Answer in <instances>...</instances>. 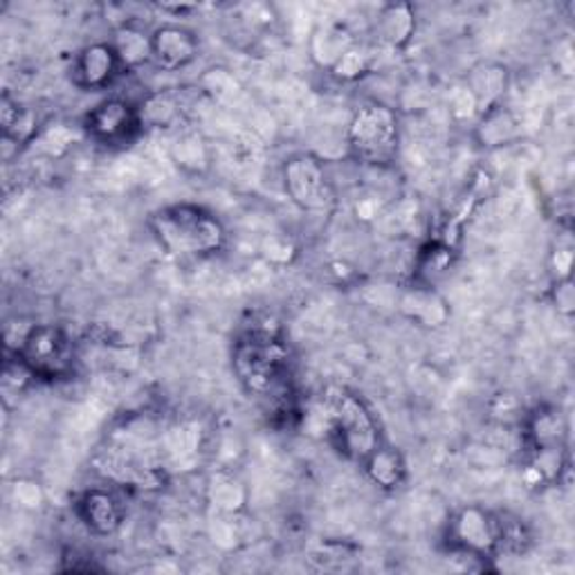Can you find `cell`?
<instances>
[{"label": "cell", "mask_w": 575, "mask_h": 575, "mask_svg": "<svg viewBox=\"0 0 575 575\" xmlns=\"http://www.w3.org/2000/svg\"><path fill=\"white\" fill-rule=\"evenodd\" d=\"M232 365L248 394L263 400L279 414L293 411V351L279 331L268 326H252L243 331L234 342Z\"/></svg>", "instance_id": "obj_1"}, {"label": "cell", "mask_w": 575, "mask_h": 575, "mask_svg": "<svg viewBox=\"0 0 575 575\" xmlns=\"http://www.w3.org/2000/svg\"><path fill=\"white\" fill-rule=\"evenodd\" d=\"M149 228L158 243L176 257H211L228 243V230L219 216L194 202H176L154 211Z\"/></svg>", "instance_id": "obj_2"}, {"label": "cell", "mask_w": 575, "mask_h": 575, "mask_svg": "<svg viewBox=\"0 0 575 575\" xmlns=\"http://www.w3.org/2000/svg\"><path fill=\"white\" fill-rule=\"evenodd\" d=\"M324 418L331 446L348 461L363 463L383 441L380 422L363 396L348 387H328Z\"/></svg>", "instance_id": "obj_3"}, {"label": "cell", "mask_w": 575, "mask_h": 575, "mask_svg": "<svg viewBox=\"0 0 575 575\" xmlns=\"http://www.w3.org/2000/svg\"><path fill=\"white\" fill-rule=\"evenodd\" d=\"M346 147L357 163L385 167L400 149V117L391 106L372 102L359 106L346 128Z\"/></svg>", "instance_id": "obj_4"}, {"label": "cell", "mask_w": 575, "mask_h": 575, "mask_svg": "<svg viewBox=\"0 0 575 575\" xmlns=\"http://www.w3.org/2000/svg\"><path fill=\"white\" fill-rule=\"evenodd\" d=\"M17 353L36 380H63L77 367V342L54 324H34Z\"/></svg>", "instance_id": "obj_5"}, {"label": "cell", "mask_w": 575, "mask_h": 575, "mask_svg": "<svg viewBox=\"0 0 575 575\" xmlns=\"http://www.w3.org/2000/svg\"><path fill=\"white\" fill-rule=\"evenodd\" d=\"M281 176L288 198L304 211L322 213L337 202V191L326 165L313 154H295L288 158Z\"/></svg>", "instance_id": "obj_6"}, {"label": "cell", "mask_w": 575, "mask_h": 575, "mask_svg": "<svg viewBox=\"0 0 575 575\" xmlns=\"http://www.w3.org/2000/svg\"><path fill=\"white\" fill-rule=\"evenodd\" d=\"M142 128L144 126H142L139 108L119 97L100 102L86 115L88 135L95 142L106 144V147H119V144L133 142Z\"/></svg>", "instance_id": "obj_7"}, {"label": "cell", "mask_w": 575, "mask_h": 575, "mask_svg": "<svg viewBox=\"0 0 575 575\" xmlns=\"http://www.w3.org/2000/svg\"><path fill=\"white\" fill-rule=\"evenodd\" d=\"M450 546L470 557H492L499 553L496 544V515L468 506L461 509L448 529Z\"/></svg>", "instance_id": "obj_8"}, {"label": "cell", "mask_w": 575, "mask_h": 575, "mask_svg": "<svg viewBox=\"0 0 575 575\" xmlns=\"http://www.w3.org/2000/svg\"><path fill=\"white\" fill-rule=\"evenodd\" d=\"M122 72L119 59L108 43H91L86 45L72 65V77L75 84L86 91H100L113 84V80Z\"/></svg>", "instance_id": "obj_9"}, {"label": "cell", "mask_w": 575, "mask_h": 575, "mask_svg": "<svg viewBox=\"0 0 575 575\" xmlns=\"http://www.w3.org/2000/svg\"><path fill=\"white\" fill-rule=\"evenodd\" d=\"M151 48L154 61L165 70H180L187 67L200 50V41L196 32L185 25L167 23L151 32Z\"/></svg>", "instance_id": "obj_10"}, {"label": "cell", "mask_w": 575, "mask_h": 575, "mask_svg": "<svg viewBox=\"0 0 575 575\" xmlns=\"http://www.w3.org/2000/svg\"><path fill=\"white\" fill-rule=\"evenodd\" d=\"M124 503L122 499L106 488H91L77 501L80 520L95 535H113L119 531L124 522Z\"/></svg>", "instance_id": "obj_11"}, {"label": "cell", "mask_w": 575, "mask_h": 575, "mask_svg": "<svg viewBox=\"0 0 575 575\" xmlns=\"http://www.w3.org/2000/svg\"><path fill=\"white\" fill-rule=\"evenodd\" d=\"M522 137V122L520 117L503 104L488 106L479 113V119L474 124V139L481 149L494 151L511 147Z\"/></svg>", "instance_id": "obj_12"}, {"label": "cell", "mask_w": 575, "mask_h": 575, "mask_svg": "<svg viewBox=\"0 0 575 575\" xmlns=\"http://www.w3.org/2000/svg\"><path fill=\"white\" fill-rule=\"evenodd\" d=\"M365 474L372 479V483H376L380 490H398L405 479H407V461L400 454V450L380 443L363 463Z\"/></svg>", "instance_id": "obj_13"}, {"label": "cell", "mask_w": 575, "mask_h": 575, "mask_svg": "<svg viewBox=\"0 0 575 575\" xmlns=\"http://www.w3.org/2000/svg\"><path fill=\"white\" fill-rule=\"evenodd\" d=\"M524 437L533 450L540 448H564L566 422L560 409L540 407L524 420Z\"/></svg>", "instance_id": "obj_14"}, {"label": "cell", "mask_w": 575, "mask_h": 575, "mask_svg": "<svg viewBox=\"0 0 575 575\" xmlns=\"http://www.w3.org/2000/svg\"><path fill=\"white\" fill-rule=\"evenodd\" d=\"M111 45L119 59L122 70L139 67L154 59L151 32H147L137 23H122L113 34Z\"/></svg>", "instance_id": "obj_15"}, {"label": "cell", "mask_w": 575, "mask_h": 575, "mask_svg": "<svg viewBox=\"0 0 575 575\" xmlns=\"http://www.w3.org/2000/svg\"><path fill=\"white\" fill-rule=\"evenodd\" d=\"M416 32V12L407 3L385 6L376 21V36L383 45L400 50L405 48Z\"/></svg>", "instance_id": "obj_16"}, {"label": "cell", "mask_w": 575, "mask_h": 575, "mask_svg": "<svg viewBox=\"0 0 575 575\" xmlns=\"http://www.w3.org/2000/svg\"><path fill=\"white\" fill-rule=\"evenodd\" d=\"M506 86H509L506 67L488 63V65H481V67H477L472 72V77L468 80L466 88L474 97V102L479 106V113H481L488 106L501 104V95L506 93Z\"/></svg>", "instance_id": "obj_17"}, {"label": "cell", "mask_w": 575, "mask_h": 575, "mask_svg": "<svg viewBox=\"0 0 575 575\" xmlns=\"http://www.w3.org/2000/svg\"><path fill=\"white\" fill-rule=\"evenodd\" d=\"M400 309L416 322L425 324V326H437L446 320L448 311L443 300L431 291L429 285H416L409 288V291L402 295Z\"/></svg>", "instance_id": "obj_18"}, {"label": "cell", "mask_w": 575, "mask_h": 575, "mask_svg": "<svg viewBox=\"0 0 575 575\" xmlns=\"http://www.w3.org/2000/svg\"><path fill=\"white\" fill-rule=\"evenodd\" d=\"M353 45H355V39L351 36V32L344 25H324L315 32L311 52H313V59L322 67L331 70L335 65V61Z\"/></svg>", "instance_id": "obj_19"}, {"label": "cell", "mask_w": 575, "mask_h": 575, "mask_svg": "<svg viewBox=\"0 0 575 575\" xmlns=\"http://www.w3.org/2000/svg\"><path fill=\"white\" fill-rule=\"evenodd\" d=\"M0 124H3L6 139H12L14 144L28 142L36 130V117L30 113V108H23L8 93L0 100Z\"/></svg>", "instance_id": "obj_20"}, {"label": "cell", "mask_w": 575, "mask_h": 575, "mask_svg": "<svg viewBox=\"0 0 575 575\" xmlns=\"http://www.w3.org/2000/svg\"><path fill=\"white\" fill-rule=\"evenodd\" d=\"M137 108H139L142 126H154V128H167L182 115V104L171 93H154Z\"/></svg>", "instance_id": "obj_21"}, {"label": "cell", "mask_w": 575, "mask_h": 575, "mask_svg": "<svg viewBox=\"0 0 575 575\" xmlns=\"http://www.w3.org/2000/svg\"><path fill=\"white\" fill-rule=\"evenodd\" d=\"M496 544L499 551L524 553L531 546V533L520 518L496 515Z\"/></svg>", "instance_id": "obj_22"}, {"label": "cell", "mask_w": 575, "mask_h": 575, "mask_svg": "<svg viewBox=\"0 0 575 575\" xmlns=\"http://www.w3.org/2000/svg\"><path fill=\"white\" fill-rule=\"evenodd\" d=\"M369 65H372V54L367 52V48L355 43L335 61V65L328 72L339 82H355L365 75Z\"/></svg>", "instance_id": "obj_23"}, {"label": "cell", "mask_w": 575, "mask_h": 575, "mask_svg": "<svg viewBox=\"0 0 575 575\" xmlns=\"http://www.w3.org/2000/svg\"><path fill=\"white\" fill-rule=\"evenodd\" d=\"M309 560L320 571H348L355 557H353L351 546L337 544V542H326L324 546L315 548Z\"/></svg>", "instance_id": "obj_24"}, {"label": "cell", "mask_w": 575, "mask_h": 575, "mask_svg": "<svg viewBox=\"0 0 575 575\" xmlns=\"http://www.w3.org/2000/svg\"><path fill=\"white\" fill-rule=\"evenodd\" d=\"M174 160L187 169V171H198L200 167L207 165V149L198 135H182L174 144Z\"/></svg>", "instance_id": "obj_25"}, {"label": "cell", "mask_w": 575, "mask_h": 575, "mask_svg": "<svg viewBox=\"0 0 575 575\" xmlns=\"http://www.w3.org/2000/svg\"><path fill=\"white\" fill-rule=\"evenodd\" d=\"M553 304L557 309L560 315H573L575 311V288H573V281L571 276L568 279H555V285H553Z\"/></svg>", "instance_id": "obj_26"}, {"label": "cell", "mask_w": 575, "mask_h": 575, "mask_svg": "<svg viewBox=\"0 0 575 575\" xmlns=\"http://www.w3.org/2000/svg\"><path fill=\"white\" fill-rule=\"evenodd\" d=\"M571 263H573V252L571 248H557L555 252V272H557V279H568L571 276Z\"/></svg>", "instance_id": "obj_27"}]
</instances>
